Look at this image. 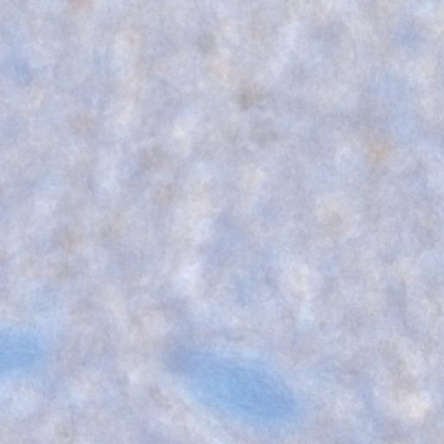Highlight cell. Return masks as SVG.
<instances>
[{
	"instance_id": "6da1fadb",
	"label": "cell",
	"mask_w": 444,
	"mask_h": 444,
	"mask_svg": "<svg viewBox=\"0 0 444 444\" xmlns=\"http://www.w3.org/2000/svg\"><path fill=\"white\" fill-rule=\"evenodd\" d=\"M429 163V181L430 189L436 193L444 192V161L441 156L435 154Z\"/></svg>"
}]
</instances>
